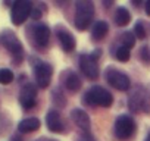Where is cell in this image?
Returning a JSON list of instances; mask_svg holds the SVG:
<instances>
[{
    "label": "cell",
    "instance_id": "cell-18",
    "mask_svg": "<svg viewBox=\"0 0 150 141\" xmlns=\"http://www.w3.org/2000/svg\"><path fill=\"white\" fill-rule=\"evenodd\" d=\"M131 21V13L125 8H118L115 12V24L118 27H125Z\"/></svg>",
    "mask_w": 150,
    "mask_h": 141
},
{
    "label": "cell",
    "instance_id": "cell-5",
    "mask_svg": "<svg viewBox=\"0 0 150 141\" xmlns=\"http://www.w3.org/2000/svg\"><path fill=\"white\" fill-rule=\"evenodd\" d=\"M2 43L15 57V63H19V60L22 59V54H24V49H22V44L18 40V37L11 30H6L2 34Z\"/></svg>",
    "mask_w": 150,
    "mask_h": 141
},
{
    "label": "cell",
    "instance_id": "cell-25",
    "mask_svg": "<svg viewBox=\"0 0 150 141\" xmlns=\"http://www.w3.org/2000/svg\"><path fill=\"white\" fill-rule=\"evenodd\" d=\"M80 141H94V140H93V137H90L88 134H86V135H84V137H83Z\"/></svg>",
    "mask_w": 150,
    "mask_h": 141
},
{
    "label": "cell",
    "instance_id": "cell-17",
    "mask_svg": "<svg viewBox=\"0 0 150 141\" xmlns=\"http://www.w3.org/2000/svg\"><path fill=\"white\" fill-rule=\"evenodd\" d=\"M65 87L69 91H78L81 88V81L75 72H68L65 77Z\"/></svg>",
    "mask_w": 150,
    "mask_h": 141
},
{
    "label": "cell",
    "instance_id": "cell-9",
    "mask_svg": "<svg viewBox=\"0 0 150 141\" xmlns=\"http://www.w3.org/2000/svg\"><path fill=\"white\" fill-rule=\"evenodd\" d=\"M19 103L21 106L28 110V109H33L37 103V88L34 87V84H25L22 88H21V93H19Z\"/></svg>",
    "mask_w": 150,
    "mask_h": 141
},
{
    "label": "cell",
    "instance_id": "cell-26",
    "mask_svg": "<svg viewBox=\"0 0 150 141\" xmlns=\"http://www.w3.org/2000/svg\"><path fill=\"white\" fill-rule=\"evenodd\" d=\"M144 9H146V13L150 16V0H149V2H146V6H144Z\"/></svg>",
    "mask_w": 150,
    "mask_h": 141
},
{
    "label": "cell",
    "instance_id": "cell-13",
    "mask_svg": "<svg viewBox=\"0 0 150 141\" xmlns=\"http://www.w3.org/2000/svg\"><path fill=\"white\" fill-rule=\"evenodd\" d=\"M71 118H72L74 123L77 125L80 129H83L86 132L90 131L91 122H90V116L87 115V112H84L83 109H74L72 113H71Z\"/></svg>",
    "mask_w": 150,
    "mask_h": 141
},
{
    "label": "cell",
    "instance_id": "cell-3",
    "mask_svg": "<svg viewBox=\"0 0 150 141\" xmlns=\"http://www.w3.org/2000/svg\"><path fill=\"white\" fill-rule=\"evenodd\" d=\"M128 106L134 113H140V112L149 113L150 112V102H149L147 93L143 88H135L128 99Z\"/></svg>",
    "mask_w": 150,
    "mask_h": 141
},
{
    "label": "cell",
    "instance_id": "cell-2",
    "mask_svg": "<svg viewBox=\"0 0 150 141\" xmlns=\"http://www.w3.org/2000/svg\"><path fill=\"white\" fill-rule=\"evenodd\" d=\"M86 102L91 106H100V107H110L113 103V97L112 94L105 90L100 85H94L91 87L87 94H86Z\"/></svg>",
    "mask_w": 150,
    "mask_h": 141
},
{
    "label": "cell",
    "instance_id": "cell-19",
    "mask_svg": "<svg viewBox=\"0 0 150 141\" xmlns=\"http://www.w3.org/2000/svg\"><path fill=\"white\" fill-rule=\"evenodd\" d=\"M13 81V72L11 69H0V84L8 85Z\"/></svg>",
    "mask_w": 150,
    "mask_h": 141
},
{
    "label": "cell",
    "instance_id": "cell-23",
    "mask_svg": "<svg viewBox=\"0 0 150 141\" xmlns=\"http://www.w3.org/2000/svg\"><path fill=\"white\" fill-rule=\"evenodd\" d=\"M134 32H135V35H137L138 38H146V30H144L143 22H137V24H135Z\"/></svg>",
    "mask_w": 150,
    "mask_h": 141
},
{
    "label": "cell",
    "instance_id": "cell-8",
    "mask_svg": "<svg viewBox=\"0 0 150 141\" xmlns=\"http://www.w3.org/2000/svg\"><path fill=\"white\" fill-rule=\"evenodd\" d=\"M106 80L113 88H116L119 91H128L131 87L129 78L122 70H118V69H109L106 74Z\"/></svg>",
    "mask_w": 150,
    "mask_h": 141
},
{
    "label": "cell",
    "instance_id": "cell-7",
    "mask_svg": "<svg viewBox=\"0 0 150 141\" xmlns=\"http://www.w3.org/2000/svg\"><path fill=\"white\" fill-rule=\"evenodd\" d=\"M34 75H35L37 85L40 88H47L50 85V81H52L53 68H52V65H49L46 62H38L34 66Z\"/></svg>",
    "mask_w": 150,
    "mask_h": 141
},
{
    "label": "cell",
    "instance_id": "cell-4",
    "mask_svg": "<svg viewBox=\"0 0 150 141\" xmlns=\"http://www.w3.org/2000/svg\"><path fill=\"white\" fill-rule=\"evenodd\" d=\"M115 135L119 140H128L135 132V122L128 115H121L115 121Z\"/></svg>",
    "mask_w": 150,
    "mask_h": 141
},
{
    "label": "cell",
    "instance_id": "cell-6",
    "mask_svg": "<svg viewBox=\"0 0 150 141\" xmlns=\"http://www.w3.org/2000/svg\"><path fill=\"white\" fill-rule=\"evenodd\" d=\"M33 3L22 0V2H15L11 11V19L13 22V25H21L27 21V18L31 15L33 12Z\"/></svg>",
    "mask_w": 150,
    "mask_h": 141
},
{
    "label": "cell",
    "instance_id": "cell-20",
    "mask_svg": "<svg viewBox=\"0 0 150 141\" xmlns=\"http://www.w3.org/2000/svg\"><path fill=\"white\" fill-rule=\"evenodd\" d=\"M121 41H122V46L127 49H132L135 46V37L132 35V32H124L121 37Z\"/></svg>",
    "mask_w": 150,
    "mask_h": 141
},
{
    "label": "cell",
    "instance_id": "cell-22",
    "mask_svg": "<svg viewBox=\"0 0 150 141\" xmlns=\"http://www.w3.org/2000/svg\"><path fill=\"white\" fill-rule=\"evenodd\" d=\"M140 59L143 60L144 65H150V49L147 46L141 47V50H140Z\"/></svg>",
    "mask_w": 150,
    "mask_h": 141
},
{
    "label": "cell",
    "instance_id": "cell-27",
    "mask_svg": "<svg viewBox=\"0 0 150 141\" xmlns=\"http://www.w3.org/2000/svg\"><path fill=\"white\" fill-rule=\"evenodd\" d=\"M37 141H54V140H49V138H40V140H37Z\"/></svg>",
    "mask_w": 150,
    "mask_h": 141
},
{
    "label": "cell",
    "instance_id": "cell-21",
    "mask_svg": "<svg viewBox=\"0 0 150 141\" xmlns=\"http://www.w3.org/2000/svg\"><path fill=\"white\" fill-rule=\"evenodd\" d=\"M115 56H116V59H118L119 62H128V60H129V56H131V54H129V49L121 46V47L116 49Z\"/></svg>",
    "mask_w": 150,
    "mask_h": 141
},
{
    "label": "cell",
    "instance_id": "cell-15",
    "mask_svg": "<svg viewBox=\"0 0 150 141\" xmlns=\"http://www.w3.org/2000/svg\"><path fill=\"white\" fill-rule=\"evenodd\" d=\"M40 128V121L37 118H27V119H22L18 125V131L22 132V134H28V132H33V131H37Z\"/></svg>",
    "mask_w": 150,
    "mask_h": 141
},
{
    "label": "cell",
    "instance_id": "cell-24",
    "mask_svg": "<svg viewBox=\"0 0 150 141\" xmlns=\"http://www.w3.org/2000/svg\"><path fill=\"white\" fill-rule=\"evenodd\" d=\"M31 16H33V19H40V18H41V11L34 8L33 12H31Z\"/></svg>",
    "mask_w": 150,
    "mask_h": 141
},
{
    "label": "cell",
    "instance_id": "cell-29",
    "mask_svg": "<svg viewBox=\"0 0 150 141\" xmlns=\"http://www.w3.org/2000/svg\"><path fill=\"white\" fill-rule=\"evenodd\" d=\"M144 141H150V135H149V137H147V138H146Z\"/></svg>",
    "mask_w": 150,
    "mask_h": 141
},
{
    "label": "cell",
    "instance_id": "cell-14",
    "mask_svg": "<svg viewBox=\"0 0 150 141\" xmlns=\"http://www.w3.org/2000/svg\"><path fill=\"white\" fill-rule=\"evenodd\" d=\"M57 37H59V41H60V46L62 49L66 51V53H71L75 50V46H77V41H75L74 35L68 31H59L57 32Z\"/></svg>",
    "mask_w": 150,
    "mask_h": 141
},
{
    "label": "cell",
    "instance_id": "cell-11",
    "mask_svg": "<svg viewBox=\"0 0 150 141\" xmlns=\"http://www.w3.org/2000/svg\"><path fill=\"white\" fill-rule=\"evenodd\" d=\"M33 37L38 47H46L50 40V30L44 24H38L33 28Z\"/></svg>",
    "mask_w": 150,
    "mask_h": 141
},
{
    "label": "cell",
    "instance_id": "cell-10",
    "mask_svg": "<svg viewBox=\"0 0 150 141\" xmlns=\"http://www.w3.org/2000/svg\"><path fill=\"white\" fill-rule=\"evenodd\" d=\"M80 69L88 80H96L99 77V65L88 54L80 56Z\"/></svg>",
    "mask_w": 150,
    "mask_h": 141
},
{
    "label": "cell",
    "instance_id": "cell-16",
    "mask_svg": "<svg viewBox=\"0 0 150 141\" xmlns=\"http://www.w3.org/2000/svg\"><path fill=\"white\" fill-rule=\"evenodd\" d=\"M108 31H109L108 22H105V21H97V22L94 24V27H93L91 37H93L96 41H99V40H102V38L108 34Z\"/></svg>",
    "mask_w": 150,
    "mask_h": 141
},
{
    "label": "cell",
    "instance_id": "cell-1",
    "mask_svg": "<svg viewBox=\"0 0 150 141\" xmlns=\"http://www.w3.org/2000/svg\"><path fill=\"white\" fill-rule=\"evenodd\" d=\"M93 15H94L93 2H88V0L77 2V5H75V27H77V30L80 31L87 30L93 21Z\"/></svg>",
    "mask_w": 150,
    "mask_h": 141
},
{
    "label": "cell",
    "instance_id": "cell-12",
    "mask_svg": "<svg viewBox=\"0 0 150 141\" xmlns=\"http://www.w3.org/2000/svg\"><path fill=\"white\" fill-rule=\"evenodd\" d=\"M46 123H47V128L52 131V132H56V134H62L65 131V125H63V121H62V116L59 112L56 110H50L46 116Z\"/></svg>",
    "mask_w": 150,
    "mask_h": 141
},
{
    "label": "cell",
    "instance_id": "cell-28",
    "mask_svg": "<svg viewBox=\"0 0 150 141\" xmlns=\"http://www.w3.org/2000/svg\"><path fill=\"white\" fill-rule=\"evenodd\" d=\"M12 141H21V140H19L18 137H12Z\"/></svg>",
    "mask_w": 150,
    "mask_h": 141
}]
</instances>
